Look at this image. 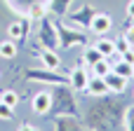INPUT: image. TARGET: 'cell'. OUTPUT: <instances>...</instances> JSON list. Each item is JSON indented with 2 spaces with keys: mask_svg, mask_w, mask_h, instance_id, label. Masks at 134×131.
<instances>
[{
  "mask_svg": "<svg viewBox=\"0 0 134 131\" xmlns=\"http://www.w3.org/2000/svg\"><path fill=\"white\" fill-rule=\"evenodd\" d=\"M122 122H125V129L127 131H134V108H125Z\"/></svg>",
  "mask_w": 134,
  "mask_h": 131,
  "instance_id": "23",
  "label": "cell"
},
{
  "mask_svg": "<svg viewBox=\"0 0 134 131\" xmlns=\"http://www.w3.org/2000/svg\"><path fill=\"white\" fill-rule=\"evenodd\" d=\"M127 16L134 21V0H130V2H127Z\"/></svg>",
  "mask_w": 134,
  "mask_h": 131,
  "instance_id": "27",
  "label": "cell"
},
{
  "mask_svg": "<svg viewBox=\"0 0 134 131\" xmlns=\"http://www.w3.org/2000/svg\"><path fill=\"white\" fill-rule=\"evenodd\" d=\"M101 59H106V56H101V52H99L97 47H90V49H85V54H82V63H85V66H94V63L101 61Z\"/></svg>",
  "mask_w": 134,
  "mask_h": 131,
  "instance_id": "17",
  "label": "cell"
},
{
  "mask_svg": "<svg viewBox=\"0 0 134 131\" xmlns=\"http://www.w3.org/2000/svg\"><path fill=\"white\" fill-rule=\"evenodd\" d=\"M26 77L33 82H47V84H64L66 82L61 75H54V70H28Z\"/></svg>",
  "mask_w": 134,
  "mask_h": 131,
  "instance_id": "6",
  "label": "cell"
},
{
  "mask_svg": "<svg viewBox=\"0 0 134 131\" xmlns=\"http://www.w3.org/2000/svg\"><path fill=\"white\" fill-rule=\"evenodd\" d=\"M122 115H125V110H120V103H115V101H101V103H97V105L90 108L87 124L90 127H104L106 131H111L108 127L118 124Z\"/></svg>",
  "mask_w": 134,
  "mask_h": 131,
  "instance_id": "1",
  "label": "cell"
},
{
  "mask_svg": "<svg viewBox=\"0 0 134 131\" xmlns=\"http://www.w3.org/2000/svg\"><path fill=\"white\" fill-rule=\"evenodd\" d=\"M90 68H92V73H94L97 77H106V75L111 73V68H113V66H111L106 59H101V61H97V63H94V66H90Z\"/></svg>",
  "mask_w": 134,
  "mask_h": 131,
  "instance_id": "20",
  "label": "cell"
},
{
  "mask_svg": "<svg viewBox=\"0 0 134 131\" xmlns=\"http://www.w3.org/2000/svg\"><path fill=\"white\" fill-rule=\"evenodd\" d=\"M111 70H113V73H118V75H122V77H127V80L134 75V66H132V63H127V61H122V59H120Z\"/></svg>",
  "mask_w": 134,
  "mask_h": 131,
  "instance_id": "18",
  "label": "cell"
},
{
  "mask_svg": "<svg viewBox=\"0 0 134 131\" xmlns=\"http://www.w3.org/2000/svg\"><path fill=\"white\" fill-rule=\"evenodd\" d=\"M57 35H59V45L61 47H73V45H87V35L80 30H71L64 23H57Z\"/></svg>",
  "mask_w": 134,
  "mask_h": 131,
  "instance_id": "3",
  "label": "cell"
},
{
  "mask_svg": "<svg viewBox=\"0 0 134 131\" xmlns=\"http://www.w3.org/2000/svg\"><path fill=\"white\" fill-rule=\"evenodd\" d=\"M68 82H71V89H73V91H85V89H87V82H90V75L85 73V68L78 66V68L71 70Z\"/></svg>",
  "mask_w": 134,
  "mask_h": 131,
  "instance_id": "9",
  "label": "cell"
},
{
  "mask_svg": "<svg viewBox=\"0 0 134 131\" xmlns=\"http://www.w3.org/2000/svg\"><path fill=\"white\" fill-rule=\"evenodd\" d=\"M94 9L90 7V5H85L82 9H78V12H73V14H68L66 19L68 21H73L75 26H85V28H90V23H92V19H94Z\"/></svg>",
  "mask_w": 134,
  "mask_h": 131,
  "instance_id": "7",
  "label": "cell"
},
{
  "mask_svg": "<svg viewBox=\"0 0 134 131\" xmlns=\"http://www.w3.org/2000/svg\"><path fill=\"white\" fill-rule=\"evenodd\" d=\"M87 91L92 94V96H106L111 89H108V84H106V80L104 77H90V82H87Z\"/></svg>",
  "mask_w": 134,
  "mask_h": 131,
  "instance_id": "12",
  "label": "cell"
},
{
  "mask_svg": "<svg viewBox=\"0 0 134 131\" xmlns=\"http://www.w3.org/2000/svg\"><path fill=\"white\" fill-rule=\"evenodd\" d=\"M94 47H97V49L101 52V56H106V59L118 54V52H115V42H113V40H106V38H101V40H99Z\"/></svg>",
  "mask_w": 134,
  "mask_h": 131,
  "instance_id": "16",
  "label": "cell"
},
{
  "mask_svg": "<svg viewBox=\"0 0 134 131\" xmlns=\"http://www.w3.org/2000/svg\"><path fill=\"white\" fill-rule=\"evenodd\" d=\"M122 61H127V63H132V66H134V49L122 52Z\"/></svg>",
  "mask_w": 134,
  "mask_h": 131,
  "instance_id": "26",
  "label": "cell"
},
{
  "mask_svg": "<svg viewBox=\"0 0 134 131\" xmlns=\"http://www.w3.org/2000/svg\"><path fill=\"white\" fill-rule=\"evenodd\" d=\"M127 40H130V42H132V45H134V23H132V28L127 30Z\"/></svg>",
  "mask_w": 134,
  "mask_h": 131,
  "instance_id": "29",
  "label": "cell"
},
{
  "mask_svg": "<svg viewBox=\"0 0 134 131\" xmlns=\"http://www.w3.org/2000/svg\"><path fill=\"white\" fill-rule=\"evenodd\" d=\"M71 2H73V0H49L47 12H52V14H57V16H66V12H68Z\"/></svg>",
  "mask_w": 134,
  "mask_h": 131,
  "instance_id": "15",
  "label": "cell"
},
{
  "mask_svg": "<svg viewBox=\"0 0 134 131\" xmlns=\"http://www.w3.org/2000/svg\"><path fill=\"white\" fill-rule=\"evenodd\" d=\"M40 61H42V66L47 70H59V66H61V61H59L54 49H42L40 52Z\"/></svg>",
  "mask_w": 134,
  "mask_h": 131,
  "instance_id": "13",
  "label": "cell"
},
{
  "mask_svg": "<svg viewBox=\"0 0 134 131\" xmlns=\"http://www.w3.org/2000/svg\"><path fill=\"white\" fill-rule=\"evenodd\" d=\"M12 117H14V108H9L0 101V120H12Z\"/></svg>",
  "mask_w": 134,
  "mask_h": 131,
  "instance_id": "25",
  "label": "cell"
},
{
  "mask_svg": "<svg viewBox=\"0 0 134 131\" xmlns=\"http://www.w3.org/2000/svg\"><path fill=\"white\" fill-rule=\"evenodd\" d=\"M40 42L45 45V49H57V45H59L57 26L52 21H47L45 16H42V26H40Z\"/></svg>",
  "mask_w": 134,
  "mask_h": 131,
  "instance_id": "4",
  "label": "cell"
},
{
  "mask_svg": "<svg viewBox=\"0 0 134 131\" xmlns=\"http://www.w3.org/2000/svg\"><path fill=\"white\" fill-rule=\"evenodd\" d=\"M104 80H106L108 89H111V91H115V94H122V91H125V87H127V77H122V75H118V73H113V70H111Z\"/></svg>",
  "mask_w": 134,
  "mask_h": 131,
  "instance_id": "11",
  "label": "cell"
},
{
  "mask_svg": "<svg viewBox=\"0 0 134 131\" xmlns=\"http://www.w3.org/2000/svg\"><path fill=\"white\" fill-rule=\"evenodd\" d=\"M0 56H2V59H14V56H16V45H14L12 40L0 42Z\"/></svg>",
  "mask_w": 134,
  "mask_h": 131,
  "instance_id": "22",
  "label": "cell"
},
{
  "mask_svg": "<svg viewBox=\"0 0 134 131\" xmlns=\"http://www.w3.org/2000/svg\"><path fill=\"white\" fill-rule=\"evenodd\" d=\"M26 30H28V19L12 21V23L7 26V35H9V40H12V42H14V40H24Z\"/></svg>",
  "mask_w": 134,
  "mask_h": 131,
  "instance_id": "10",
  "label": "cell"
},
{
  "mask_svg": "<svg viewBox=\"0 0 134 131\" xmlns=\"http://www.w3.org/2000/svg\"><path fill=\"white\" fill-rule=\"evenodd\" d=\"M19 131H40V129H38V127H33V124H26V122H24V124L19 127Z\"/></svg>",
  "mask_w": 134,
  "mask_h": 131,
  "instance_id": "28",
  "label": "cell"
},
{
  "mask_svg": "<svg viewBox=\"0 0 134 131\" xmlns=\"http://www.w3.org/2000/svg\"><path fill=\"white\" fill-rule=\"evenodd\" d=\"M57 131H85L80 129V124H78V120L73 117V115H61L59 120H57Z\"/></svg>",
  "mask_w": 134,
  "mask_h": 131,
  "instance_id": "14",
  "label": "cell"
},
{
  "mask_svg": "<svg viewBox=\"0 0 134 131\" xmlns=\"http://www.w3.org/2000/svg\"><path fill=\"white\" fill-rule=\"evenodd\" d=\"M47 115H78V103L73 98V94L64 87V84H54L52 89V108Z\"/></svg>",
  "mask_w": 134,
  "mask_h": 131,
  "instance_id": "2",
  "label": "cell"
},
{
  "mask_svg": "<svg viewBox=\"0 0 134 131\" xmlns=\"http://www.w3.org/2000/svg\"><path fill=\"white\" fill-rule=\"evenodd\" d=\"M28 16H33V19H42V16H47V2L35 0V2L31 5V9H28Z\"/></svg>",
  "mask_w": 134,
  "mask_h": 131,
  "instance_id": "19",
  "label": "cell"
},
{
  "mask_svg": "<svg viewBox=\"0 0 134 131\" xmlns=\"http://www.w3.org/2000/svg\"><path fill=\"white\" fill-rule=\"evenodd\" d=\"M127 49H132V42L127 40V35H122L120 40H115V52H118V54H122V52H127Z\"/></svg>",
  "mask_w": 134,
  "mask_h": 131,
  "instance_id": "24",
  "label": "cell"
},
{
  "mask_svg": "<svg viewBox=\"0 0 134 131\" xmlns=\"http://www.w3.org/2000/svg\"><path fill=\"white\" fill-rule=\"evenodd\" d=\"M90 28H92V33H97V35H106V33L113 28V21H111V16H108V14L97 12V14H94V19H92V23H90Z\"/></svg>",
  "mask_w": 134,
  "mask_h": 131,
  "instance_id": "8",
  "label": "cell"
},
{
  "mask_svg": "<svg viewBox=\"0 0 134 131\" xmlns=\"http://www.w3.org/2000/svg\"><path fill=\"white\" fill-rule=\"evenodd\" d=\"M31 108H33L35 115H47L49 108H52V94L49 91H38L31 101Z\"/></svg>",
  "mask_w": 134,
  "mask_h": 131,
  "instance_id": "5",
  "label": "cell"
},
{
  "mask_svg": "<svg viewBox=\"0 0 134 131\" xmlns=\"http://www.w3.org/2000/svg\"><path fill=\"white\" fill-rule=\"evenodd\" d=\"M0 101L5 105H9V108H16L19 105V94L12 91V89H5V91H0Z\"/></svg>",
  "mask_w": 134,
  "mask_h": 131,
  "instance_id": "21",
  "label": "cell"
}]
</instances>
